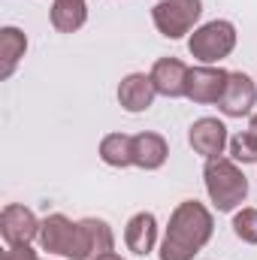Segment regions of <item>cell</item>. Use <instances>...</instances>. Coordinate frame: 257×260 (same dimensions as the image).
I'll return each mask as SVG.
<instances>
[{
	"label": "cell",
	"instance_id": "cell-19",
	"mask_svg": "<svg viewBox=\"0 0 257 260\" xmlns=\"http://www.w3.org/2000/svg\"><path fill=\"white\" fill-rule=\"evenodd\" d=\"M233 233H236V239H242V242H248V245H257V209H242V212H236V218H233Z\"/></svg>",
	"mask_w": 257,
	"mask_h": 260
},
{
	"label": "cell",
	"instance_id": "cell-2",
	"mask_svg": "<svg viewBox=\"0 0 257 260\" xmlns=\"http://www.w3.org/2000/svg\"><path fill=\"white\" fill-rule=\"evenodd\" d=\"M203 182H206L209 200L215 203L218 212H233L248 197V179L242 176V170L230 157H212V160H206Z\"/></svg>",
	"mask_w": 257,
	"mask_h": 260
},
{
	"label": "cell",
	"instance_id": "cell-10",
	"mask_svg": "<svg viewBox=\"0 0 257 260\" xmlns=\"http://www.w3.org/2000/svg\"><path fill=\"white\" fill-rule=\"evenodd\" d=\"M154 97H157V88H154L151 76H145V73H130L118 85V103L127 112H145L154 103Z\"/></svg>",
	"mask_w": 257,
	"mask_h": 260
},
{
	"label": "cell",
	"instance_id": "cell-17",
	"mask_svg": "<svg viewBox=\"0 0 257 260\" xmlns=\"http://www.w3.org/2000/svg\"><path fill=\"white\" fill-rule=\"evenodd\" d=\"M82 227H85V233H88L91 260L112 251V245H115V236H112V227H109L103 218H85V221H82Z\"/></svg>",
	"mask_w": 257,
	"mask_h": 260
},
{
	"label": "cell",
	"instance_id": "cell-3",
	"mask_svg": "<svg viewBox=\"0 0 257 260\" xmlns=\"http://www.w3.org/2000/svg\"><path fill=\"white\" fill-rule=\"evenodd\" d=\"M40 245L49 254H61L70 260H91V245L82 221H70L67 215L55 212L46 221H40Z\"/></svg>",
	"mask_w": 257,
	"mask_h": 260
},
{
	"label": "cell",
	"instance_id": "cell-4",
	"mask_svg": "<svg viewBox=\"0 0 257 260\" xmlns=\"http://www.w3.org/2000/svg\"><path fill=\"white\" fill-rule=\"evenodd\" d=\"M236 49V27L224 18L206 21L203 27H197L188 40V52L203 64H218L221 58H227Z\"/></svg>",
	"mask_w": 257,
	"mask_h": 260
},
{
	"label": "cell",
	"instance_id": "cell-6",
	"mask_svg": "<svg viewBox=\"0 0 257 260\" xmlns=\"http://www.w3.org/2000/svg\"><path fill=\"white\" fill-rule=\"evenodd\" d=\"M227 79L230 73L221 70V67L203 64V67H191L188 70V79H185V97L206 106V103H218L224 88H227Z\"/></svg>",
	"mask_w": 257,
	"mask_h": 260
},
{
	"label": "cell",
	"instance_id": "cell-7",
	"mask_svg": "<svg viewBox=\"0 0 257 260\" xmlns=\"http://www.w3.org/2000/svg\"><path fill=\"white\" fill-rule=\"evenodd\" d=\"M0 236L9 245H30V239L40 236V221L27 206L9 203L0 212Z\"/></svg>",
	"mask_w": 257,
	"mask_h": 260
},
{
	"label": "cell",
	"instance_id": "cell-14",
	"mask_svg": "<svg viewBox=\"0 0 257 260\" xmlns=\"http://www.w3.org/2000/svg\"><path fill=\"white\" fill-rule=\"evenodd\" d=\"M52 27L61 34H73L88 21V3L85 0H52Z\"/></svg>",
	"mask_w": 257,
	"mask_h": 260
},
{
	"label": "cell",
	"instance_id": "cell-16",
	"mask_svg": "<svg viewBox=\"0 0 257 260\" xmlns=\"http://www.w3.org/2000/svg\"><path fill=\"white\" fill-rule=\"evenodd\" d=\"M100 157L109 167H130L133 164V136L127 133H109L100 139Z\"/></svg>",
	"mask_w": 257,
	"mask_h": 260
},
{
	"label": "cell",
	"instance_id": "cell-9",
	"mask_svg": "<svg viewBox=\"0 0 257 260\" xmlns=\"http://www.w3.org/2000/svg\"><path fill=\"white\" fill-rule=\"evenodd\" d=\"M188 142H191L194 151L203 154L206 160L221 157L224 148H227V127H224V121H218V118H197L191 124Z\"/></svg>",
	"mask_w": 257,
	"mask_h": 260
},
{
	"label": "cell",
	"instance_id": "cell-20",
	"mask_svg": "<svg viewBox=\"0 0 257 260\" xmlns=\"http://www.w3.org/2000/svg\"><path fill=\"white\" fill-rule=\"evenodd\" d=\"M0 260H40V257H37V251L30 245H9Z\"/></svg>",
	"mask_w": 257,
	"mask_h": 260
},
{
	"label": "cell",
	"instance_id": "cell-12",
	"mask_svg": "<svg viewBox=\"0 0 257 260\" xmlns=\"http://www.w3.org/2000/svg\"><path fill=\"white\" fill-rule=\"evenodd\" d=\"M170 157V145L160 133L142 130L133 136V167L139 170H160Z\"/></svg>",
	"mask_w": 257,
	"mask_h": 260
},
{
	"label": "cell",
	"instance_id": "cell-1",
	"mask_svg": "<svg viewBox=\"0 0 257 260\" xmlns=\"http://www.w3.org/2000/svg\"><path fill=\"white\" fill-rule=\"evenodd\" d=\"M215 221L212 212L197 203V200H185L173 209L164 242H160V260H194V254L203 251V245L212 239Z\"/></svg>",
	"mask_w": 257,
	"mask_h": 260
},
{
	"label": "cell",
	"instance_id": "cell-22",
	"mask_svg": "<svg viewBox=\"0 0 257 260\" xmlns=\"http://www.w3.org/2000/svg\"><path fill=\"white\" fill-rule=\"evenodd\" d=\"M248 130H251V133H254V136H257V115H254V118H251V127H248Z\"/></svg>",
	"mask_w": 257,
	"mask_h": 260
},
{
	"label": "cell",
	"instance_id": "cell-15",
	"mask_svg": "<svg viewBox=\"0 0 257 260\" xmlns=\"http://www.w3.org/2000/svg\"><path fill=\"white\" fill-rule=\"evenodd\" d=\"M24 52H27V37H24V30H18V27H3V30H0V61H3L0 76H3V79L12 76V70H15V64H18L21 58H24Z\"/></svg>",
	"mask_w": 257,
	"mask_h": 260
},
{
	"label": "cell",
	"instance_id": "cell-21",
	"mask_svg": "<svg viewBox=\"0 0 257 260\" xmlns=\"http://www.w3.org/2000/svg\"><path fill=\"white\" fill-rule=\"evenodd\" d=\"M94 260H124V257L115 254V251H109V254H100V257H94Z\"/></svg>",
	"mask_w": 257,
	"mask_h": 260
},
{
	"label": "cell",
	"instance_id": "cell-8",
	"mask_svg": "<svg viewBox=\"0 0 257 260\" xmlns=\"http://www.w3.org/2000/svg\"><path fill=\"white\" fill-rule=\"evenodd\" d=\"M254 100H257L254 82H251L248 73L239 70V73H230L227 88H224V94H221V100H218V109H221L227 118H242V115L251 112Z\"/></svg>",
	"mask_w": 257,
	"mask_h": 260
},
{
	"label": "cell",
	"instance_id": "cell-13",
	"mask_svg": "<svg viewBox=\"0 0 257 260\" xmlns=\"http://www.w3.org/2000/svg\"><path fill=\"white\" fill-rule=\"evenodd\" d=\"M124 242H127L130 251L139 254V257L151 254V248L157 242V221H154L151 212H136L130 218L127 227H124Z\"/></svg>",
	"mask_w": 257,
	"mask_h": 260
},
{
	"label": "cell",
	"instance_id": "cell-18",
	"mask_svg": "<svg viewBox=\"0 0 257 260\" xmlns=\"http://www.w3.org/2000/svg\"><path fill=\"white\" fill-rule=\"evenodd\" d=\"M230 157L239 160V164H257V136L251 130L236 133L230 139Z\"/></svg>",
	"mask_w": 257,
	"mask_h": 260
},
{
	"label": "cell",
	"instance_id": "cell-5",
	"mask_svg": "<svg viewBox=\"0 0 257 260\" xmlns=\"http://www.w3.org/2000/svg\"><path fill=\"white\" fill-rule=\"evenodd\" d=\"M200 15H203V0H157L151 6L154 27L167 40H182L185 34H191Z\"/></svg>",
	"mask_w": 257,
	"mask_h": 260
},
{
	"label": "cell",
	"instance_id": "cell-11",
	"mask_svg": "<svg viewBox=\"0 0 257 260\" xmlns=\"http://www.w3.org/2000/svg\"><path fill=\"white\" fill-rule=\"evenodd\" d=\"M188 70L191 67H185V61H179V58H157L148 76H151L157 94H164V97H185Z\"/></svg>",
	"mask_w": 257,
	"mask_h": 260
}]
</instances>
